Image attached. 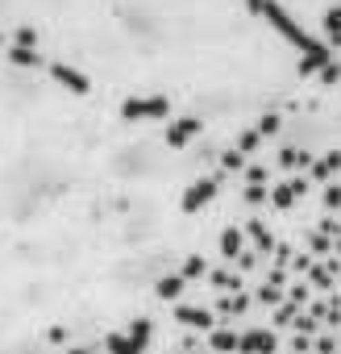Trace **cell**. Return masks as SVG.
Returning a JSON list of instances; mask_svg holds the SVG:
<instances>
[{"label":"cell","instance_id":"6da1fadb","mask_svg":"<svg viewBox=\"0 0 341 354\" xmlns=\"http://www.w3.org/2000/svg\"><path fill=\"white\" fill-rule=\"evenodd\" d=\"M258 17H266V26H271L283 42H291V46L300 50V75H304V80L324 71V63L333 59V50H329L320 38H312V34H308V30H304V26H300V21H295L283 5H279V0H266Z\"/></svg>","mask_w":341,"mask_h":354},{"label":"cell","instance_id":"7a4b0ae2","mask_svg":"<svg viewBox=\"0 0 341 354\" xmlns=\"http://www.w3.org/2000/svg\"><path fill=\"white\" fill-rule=\"evenodd\" d=\"M170 117V96H125L121 100V121H166Z\"/></svg>","mask_w":341,"mask_h":354},{"label":"cell","instance_id":"3957f363","mask_svg":"<svg viewBox=\"0 0 341 354\" xmlns=\"http://www.w3.org/2000/svg\"><path fill=\"white\" fill-rule=\"evenodd\" d=\"M217 188H221V175H204V180H196L188 192H184V201H179V209L184 213H200L213 196H217Z\"/></svg>","mask_w":341,"mask_h":354},{"label":"cell","instance_id":"277c9868","mask_svg":"<svg viewBox=\"0 0 341 354\" xmlns=\"http://www.w3.org/2000/svg\"><path fill=\"white\" fill-rule=\"evenodd\" d=\"M50 75H55V84L67 88L71 96H88V92H92V80H88L79 67H71V63H50Z\"/></svg>","mask_w":341,"mask_h":354},{"label":"cell","instance_id":"5b68a950","mask_svg":"<svg viewBox=\"0 0 341 354\" xmlns=\"http://www.w3.org/2000/svg\"><path fill=\"white\" fill-rule=\"evenodd\" d=\"M196 133H204V121H200V117H179V121L166 125V146H170V150H184Z\"/></svg>","mask_w":341,"mask_h":354},{"label":"cell","instance_id":"8992f818","mask_svg":"<svg viewBox=\"0 0 341 354\" xmlns=\"http://www.w3.org/2000/svg\"><path fill=\"white\" fill-rule=\"evenodd\" d=\"M279 350V337L271 329H250V333H237V354H275Z\"/></svg>","mask_w":341,"mask_h":354},{"label":"cell","instance_id":"52a82bcc","mask_svg":"<svg viewBox=\"0 0 341 354\" xmlns=\"http://www.w3.org/2000/svg\"><path fill=\"white\" fill-rule=\"evenodd\" d=\"M175 321L179 325H192V329H213V313L200 308V304H179L175 308Z\"/></svg>","mask_w":341,"mask_h":354},{"label":"cell","instance_id":"ba28073f","mask_svg":"<svg viewBox=\"0 0 341 354\" xmlns=\"http://www.w3.org/2000/svg\"><path fill=\"white\" fill-rule=\"evenodd\" d=\"M320 30H324V46H329V50H333V46H341V5L324 9V17H320Z\"/></svg>","mask_w":341,"mask_h":354},{"label":"cell","instance_id":"9c48e42d","mask_svg":"<svg viewBox=\"0 0 341 354\" xmlns=\"http://www.w3.org/2000/svg\"><path fill=\"white\" fill-rule=\"evenodd\" d=\"M5 59L13 63V67H30V71H38L46 59L38 55V50H30V46H5Z\"/></svg>","mask_w":341,"mask_h":354},{"label":"cell","instance_id":"30bf717a","mask_svg":"<svg viewBox=\"0 0 341 354\" xmlns=\"http://www.w3.org/2000/svg\"><path fill=\"white\" fill-rule=\"evenodd\" d=\"M221 254H225V259H233V263L246 254V234H242L237 225H229V230L221 234Z\"/></svg>","mask_w":341,"mask_h":354},{"label":"cell","instance_id":"8fae6325","mask_svg":"<svg viewBox=\"0 0 341 354\" xmlns=\"http://www.w3.org/2000/svg\"><path fill=\"white\" fill-rule=\"evenodd\" d=\"M184 283H188V279H184V275H162V279H158V288H154V292H158V296H162V300H179V296H184Z\"/></svg>","mask_w":341,"mask_h":354},{"label":"cell","instance_id":"7c38bea8","mask_svg":"<svg viewBox=\"0 0 341 354\" xmlns=\"http://www.w3.org/2000/svg\"><path fill=\"white\" fill-rule=\"evenodd\" d=\"M279 167H287V171H304V167H312V154H308V150L287 146V150L279 154Z\"/></svg>","mask_w":341,"mask_h":354},{"label":"cell","instance_id":"4fadbf2b","mask_svg":"<svg viewBox=\"0 0 341 354\" xmlns=\"http://www.w3.org/2000/svg\"><path fill=\"white\" fill-rule=\"evenodd\" d=\"M208 346H213L217 354H233V350H237V333H233V329H213V333H208Z\"/></svg>","mask_w":341,"mask_h":354},{"label":"cell","instance_id":"5bb4252c","mask_svg":"<svg viewBox=\"0 0 341 354\" xmlns=\"http://www.w3.org/2000/svg\"><path fill=\"white\" fill-rule=\"evenodd\" d=\"M104 350H108V354H146V350L133 346L129 333H108V337H104Z\"/></svg>","mask_w":341,"mask_h":354},{"label":"cell","instance_id":"9a60e30c","mask_svg":"<svg viewBox=\"0 0 341 354\" xmlns=\"http://www.w3.org/2000/svg\"><path fill=\"white\" fill-rule=\"evenodd\" d=\"M333 171H341V150H329V154H320V162H312V175H316V180H329Z\"/></svg>","mask_w":341,"mask_h":354},{"label":"cell","instance_id":"2e32d148","mask_svg":"<svg viewBox=\"0 0 341 354\" xmlns=\"http://www.w3.org/2000/svg\"><path fill=\"white\" fill-rule=\"evenodd\" d=\"M246 234L254 238V246H258V250H271V246H275V234H271L258 217H254V221H246Z\"/></svg>","mask_w":341,"mask_h":354},{"label":"cell","instance_id":"e0dca14e","mask_svg":"<svg viewBox=\"0 0 341 354\" xmlns=\"http://www.w3.org/2000/svg\"><path fill=\"white\" fill-rule=\"evenodd\" d=\"M295 201H300V196L291 192V184H279V188H271V205H275L279 213H287V209H291Z\"/></svg>","mask_w":341,"mask_h":354},{"label":"cell","instance_id":"ac0fdd59","mask_svg":"<svg viewBox=\"0 0 341 354\" xmlns=\"http://www.w3.org/2000/svg\"><path fill=\"white\" fill-rule=\"evenodd\" d=\"M150 333H154V325H150L146 317H137V321L129 325V337H133V346H137V350H146V346H150Z\"/></svg>","mask_w":341,"mask_h":354},{"label":"cell","instance_id":"d6986e66","mask_svg":"<svg viewBox=\"0 0 341 354\" xmlns=\"http://www.w3.org/2000/svg\"><path fill=\"white\" fill-rule=\"evenodd\" d=\"M258 142H262V133H258V129H242V133H237V146H233V150H237V154L246 158V154H254V150H258Z\"/></svg>","mask_w":341,"mask_h":354},{"label":"cell","instance_id":"ffe728a7","mask_svg":"<svg viewBox=\"0 0 341 354\" xmlns=\"http://www.w3.org/2000/svg\"><path fill=\"white\" fill-rule=\"evenodd\" d=\"M179 275H184V279H200V275H208V263H204L200 254H192V259L184 263V271H179Z\"/></svg>","mask_w":341,"mask_h":354},{"label":"cell","instance_id":"44dd1931","mask_svg":"<svg viewBox=\"0 0 341 354\" xmlns=\"http://www.w3.org/2000/svg\"><path fill=\"white\" fill-rule=\"evenodd\" d=\"M242 201H246V205H254V209H258V205H266V201H271V192H266V188H262V184H250V188H246V196H242Z\"/></svg>","mask_w":341,"mask_h":354},{"label":"cell","instance_id":"7402d4cb","mask_svg":"<svg viewBox=\"0 0 341 354\" xmlns=\"http://www.w3.org/2000/svg\"><path fill=\"white\" fill-rule=\"evenodd\" d=\"M337 80H341V63H337V59H329V63H324V71H320V84H324V88H333Z\"/></svg>","mask_w":341,"mask_h":354},{"label":"cell","instance_id":"603a6c76","mask_svg":"<svg viewBox=\"0 0 341 354\" xmlns=\"http://www.w3.org/2000/svg\"><path fill=\"white\" fill-rule=\"evenodd\" d=\"M13 46H30V50H34V46H38V30H34V26H21Z\"/></svg>","mask_w":341,"mask_h":354},{"label":"cell","instance_id":"cb8c5ba5","mask_svg":"<svg viewBox=\"0 0 341 354\" xmlns=\"http://www.w3.org/2000/svg\"><path fill=\"white\" fill-rule=\"evenodd\" d=\"M221 167H225V171H242V167H246V158H242L237 150H225V154H221Z\"/></svg>","mask_w":341,"mask_h":354},{"label":"cell","instance_id":"d4e9b609","mask_svg":"<svg viewBox=\"0 0 341 354\" xmlns=\"http://www.w3.org/2000/svg\"><path fill=\"white\" fill-rule=\"evenodd\" d=\"M320 201H324V209H341V184H329Z\"/></svg>","mask_w":341,"mask_h":354},{"label":"cell","instance_id":"484cf974","mask_svg":"<svg viewBox=\"0 0 341 354\" xmlns=\"http://www.w3.org/2000/svg\"><path fill=\"white\" fill-rule=\"evenodd\" d=\"M275 129H279V117H275V113H266V117L258 121V133L266 138V133H275Z\"/></svg>","mask_w":341,"mask_h":354},{"label":"cell","instance_id":"4316f807","mask_svg":"<svg viewBox=\"0 0 341 354\" xmlns=\"http://www.w3.org/2000/svg\"><path fill=\"white\" fill-rule=\"evenodd\" d=\"M246 304H250V300H246V296H229V300H225V304H221V308H225V313H242V308H246Z\"/></svg>","mask_w":341,"mask_h":354},{"label":"cell","instance_id":"83f0119b","mask_svg":"<svg viewBox=\"0 0 341 354\" xmlns=\"http://www.w3.org/2000/svg\"><path fill=\"white\" fill-rule=\"evenodd\" d=\"M213 283H217V288H237V279L225 275V271H213Z\"/></svg>","mask_w":341,"mask_h":354},{"label":"cell","instance_id":"f1b7e54d","mask_svg":"<svg viewBox=\"0 0 341 354\" xmlns=\"http://www.w3.org/2000/svg\"><path fill=\"white\" fill-rule=\"evenodd\" d=\"M258 300H262V304H275V300H279V288H271V283H266V288L258 292Z\"/></svg>","mask_w":341,"mask_h":354},{"label":"cell","instance_id":"f546056e","mask_svg":"<svg viewBox=\"0 0 341 354\" xmlns=\"http://www.w3.org/2000/svg\"><path fill=\"white\" fill-rule=\"evenodd\" d=\"M246 180H250V184H262V180H266V167H250Z\"/></svg>","mask_w":341,"mask_h":354},{"label":"cell","instance_id":"4dcf8cb0","mask_svg":"<svg viewBox=\"0 0 341 354\" xmlns=\"http://www.w3.org/2000/svg\"><path fill=\"white\" fill-rule=\"evenodd\" d=\"M287 184H291V192H295V196H304V192H308V180H304V175H295V180H287Z\"/></svg>","mask_w":341,"mask_h":354},{"label":"cell","instance_id":"1f68e13d","mask_svg":"<svg viewBox=\"0 0 341 354\" xmlns=\"http://www.w3.org/2000/svg\"><path fill=\"white\" fill-rule=\"evenodd\" d=\"M262 5H266V0H246V9H250V13H262Z\"/></svg>","mask_w":341,"mask_h":354},{"label":"cell","instance_id":"d6a6232c","mask_svg":"<svg viewBox=\"0 0 341 354\" xmlns=\"http://www.w3.org/2000/svg\"><path fill=\"white\" fill-rule=\"evenodd\" d=\"M67 354H92V350H84V346H75V350H67Z\"/></svg>","mask_w":341,"mask_h":354},{"label":"cell","instance_id":"836d02e7","mask_svg":"<svg viewBox=\"0 0 341 354\" xmlns=\"http://www.w3.org/2000/svg\"><path fill=\"white\" fill-rule=\"evenodd\" d=\"M0 42H5V38H0Z\"/></svg>","mask_w":341,"mask_h":354}]
</instances>
